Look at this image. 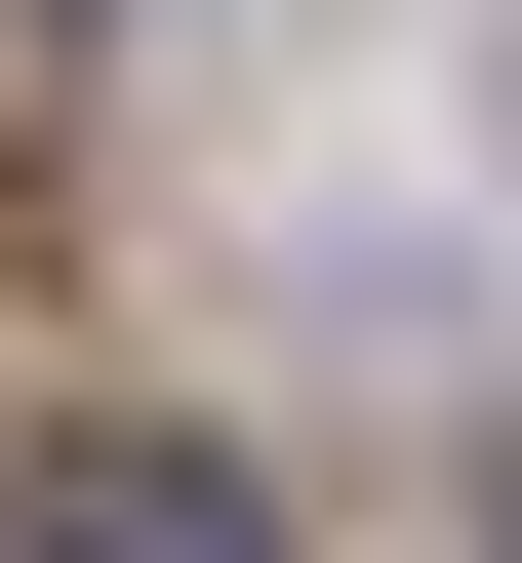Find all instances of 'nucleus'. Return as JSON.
Here are the masks:
<instances>
[{"label": "nucleus", "mask_w": 522, "mask_h": 563, "mask_svg": "<svg viewBox=\"0 0 522 563\" xmlns=\"http://www.w3.org/2000/svg\"><path fill=\"white\" fill-rule=\"evenodd\" d=\"M0 563H281V523H242L201 443H41V483H0Z\"/></svg>", "instance_id": "nucleus-1"}]
</instances>
